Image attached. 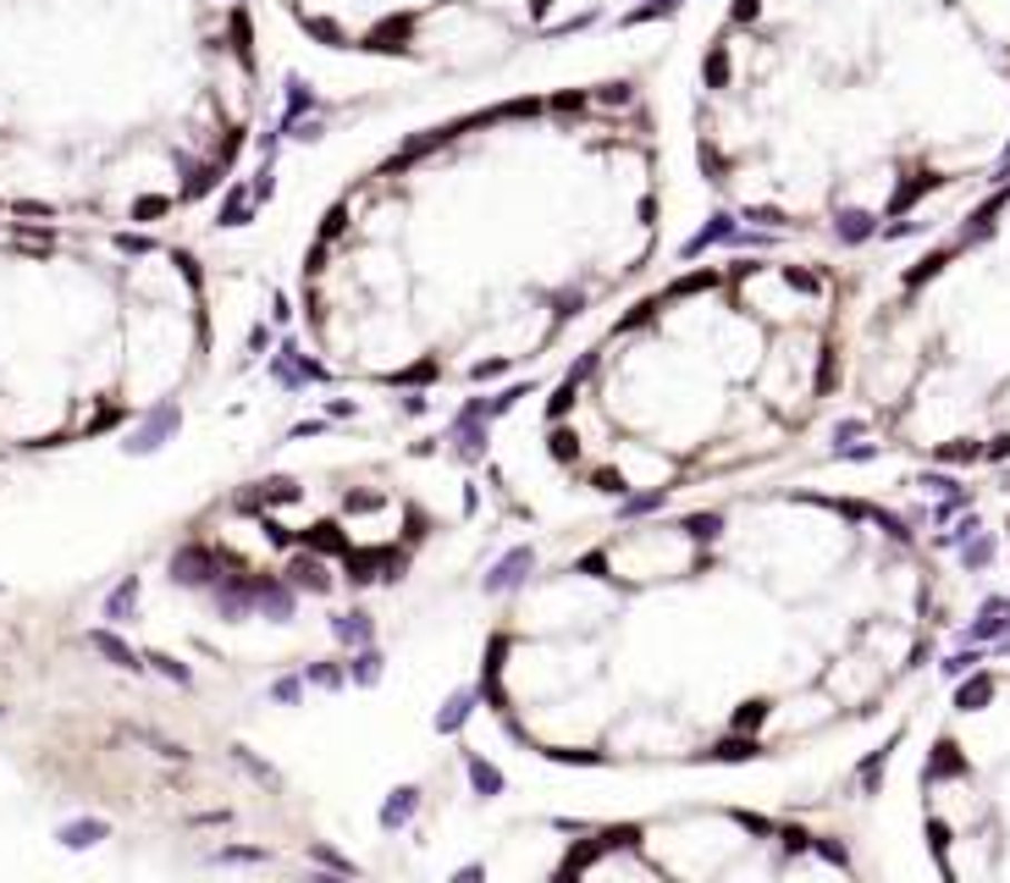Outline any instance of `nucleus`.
<instances>
[{
	"label": "nucleus",
	"mask_w": 1010,
	"mask_h": 883,
	"mask_svg": "<svg viewBox=\"0 0 1010 883\" xmlns=\"http://www.w3.org/2000/svg\"><path fill=\"white\" fill-rule=\"evenodd\" d=\"M961 613L939 536L856 486H729L564 536L492 607L469 707L564 778L779 767L889 718Z\"/></svg>",
	"instance_id": "f257e3e1"
},
{
	"label": "nucleus",
	"mask_w": 1010,
	"mask_h": 883,
	"mask_svg": "<svg viewBox=\"0 0 1010 883\" xmlns=\"http://www.w3.org/2000/svg\"><path fill=\"white\" fill-rule=\"evenodd\" d=\"M669 117L641 67L492 95L348 171L293 255V348L359 393L542 370L669 249Z\"/></svg>",
	"instance_id": "f03ea898"
},
{
	"label": "nucleus",
	"mask_w": 1010,
	"mask_h": 883,
	"mask_svg": "<svg viewBox=\"0 0 1010 883\" xmlns=\"http://www.w3.org/2000/svg\"><path fill=\"white\" fill-rule=\"evenodd\" d=\"M685 155L740 232L867 255L1010 171V0H719Z\"/></svg>",
	"instance_id": "7ed1b4c3"
},
{
	"label": "nucleus",
	"mask_w": 1010,
	"mask_h": 883,
	"mask_svg": "<svg viewBox=\"0 0 1010 883\" xmlns=\"http://www.w3.org/2000/svg\"><path fill=\"white\" fill-rule=\"evenodd\" d=\"M867 277L829 249L707 255L635 288L503 420V492L591 525L790 464L845 404Z\"/></svg>",
	"instance_id": "20e7f679"
},
{
	"label": "nucleus",
	"mask_w": 1010,
	"mask_h": 883,
	"mask_svg": "<svg viewBox=\"0 0 1010 883\" xmlns=\"http://www.w3.org/2000/svg\"><path fill=\"white\" fill-rule=\"evenodd\" d=\"M271 111L260 0H0V216L171 232Z\"/></svg>",
	"instance_id": "39448f33"
},
{
	"label": "nucleus",
	"mask_w": 1010,
	"mask_h": 883,
	"mask_svg": "<svg viewBox=\"0 0 1010 883\" xmlns=\"http://www.w3.org/2000/svg\"><path fill=\"white\" fill-rule=\"evenodd\" d=\"M486 486L442 447H326L283 458L160 553L145 618L221 674L283 679L382 652L415 591L464 569Z\"/></svg>",
	"instance_id": "423d86ee"
},
{
	"label": "nucleus",
	"mask_w": 1010,
	"mask_h": 883,
	"mask_svg": "<svg viewBox=\"0 0 1010 883\" xmlns=\"http://www.w3.org/2000/svg\"><path fill=\"white\" fill-rule=\"evenodd\" d=\"M221 348L216 282L171 232L0 216V453L128 437L194 398Z\"/></svg>",
	"instance_id": "0eeeda50"
},
{
	"label": "nucleus",
	"mask_w": 1010,
	"mask_h": 883,
	"mask_svg": "<svg viewBox=\"0 0 1010 883\" xmlns=\"http://www.w3.org/2000/svg\"><path fill=\"white\" fill-rule=\"evenodd\" d=\"M845 404L911 464H1010V171L862 294Z\"/></svg>",
	"instance_id": "6e6552de"
},
{
	"label": "nucleus",
	"mask_w": 1010,
	"mask_h": 883,
	"mask_svg": "<svg viewBox=\"0 0 1010 883\" xmlns=\"http://www.w3.org/2000/svg\"><path fill=\"white\" fill-rule=\"evenodd\" d=\"M283 72L326 111L469 83L536 44L570 0H260Z\"/></svg>",
	"instance_id": "1a4fd4ad"
},
{
	"label": "nucleus",
	"mask_w": 1010,
	"mask_h": 883,
	"mask_svg": "<svg viewBox=\"0 0 1010 883\" xmlns=\"http://www.w3.org/2000/svg\"><path fill=\"white\" fill-rule=\"evenodd\" d=\"M547 879H867L878 873L851 823L801 812L790 801L685 795L607 817L542 823Z\"/></svg>",
	"instance_id": "9d476101"
},
{
	"label": "nucleus",
	"mask_w": 1010,
	"mask_h": 883,
	"mask_svg": "<svg viewBox=\"0 0 1010 883\" xmlns=\"http://www.w3.org/2000/svg\"><path fill=\"white\" fill-rule=\"evenodd\" d=\"M900 784L928 873L1010 883V657H983L939 691Z\"/></svg>",
	"instance_id": "9b49d317"
},
{
	"label": "nucleus",
	"mask_w": 1010,
	"mask_h": 883,
	"mask_svg": "<svg viewBox=\"0 0 1010 883\" xmlns=\"http://www.w3.org/2000/svg\"><path fill=\"white\" fill-rule=\"evenodd\" d=\"M1000 558H1006V575H1010V503H1006V514H1000Z\"/></svg>",
	"instance_id": "f8f14e48"
}]
</instances>
